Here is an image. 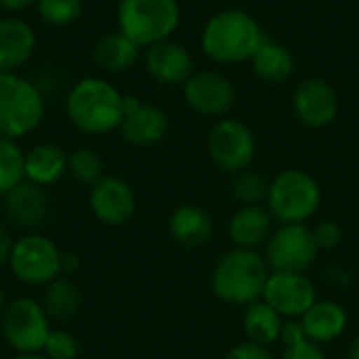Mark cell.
Instances as JSON below:
<instances>
[{
  "mask_svg": "<svg viewBox=\"0 0 359 359\" xmlns=\"http://www.w3.org/2000/svg\"><path fill=\"white\" fill-rule=\"evenodd\" d=\"M305 337L318 345H330L339 341L347 326H349V313L347 309L332 299H318L311 309L299 320Z\"/></svg>",
  "mask_w": 359,
  "mask_h": 359,
  "instance_id": "cell-20",
  "label": "cell"
},
{
  "mask_svg": "<svg viewBox=\"0 0 359 359\" xmlns=\"http://www.w3.org/2000/svg\"><path fill=\"white\" fill-rule=\"evenodd\" d=\"M349 359H359V334L351 341V345H349Z\"/></svg>",
  "mask_w": 359,
  "mask_h": 359,
  "instance_id": "cell-39",
  "label": "cell"
},
{
  "mask_svg": "<svg viewBox=\"0 0 359 359\" xmlns=\"http://www.w3.org/2000/svg\"><path fill=\"white\" fill-rule=\"evenodd\" d=\"M271 271H299L307 269L318 261L320 248L316 244L309 223L276 225L271 238L261 250Z\"/></svg>",
  "mask_w": 359,
  "mask_h": 359,
  "instance_id": "cell-10",
  "label": "cell"
},
{
  "mask_svg": "<svg viewBox=\"0 0 359 359\" xmlns=\"http://www.w3.org/2000/svg\"><path fill=\"white\" fill-rule=\"evenodd\" d=\"M328 280H330L334 286L345 288V286L351 284V273H349L345 267H341V265H332V267L328 269Z\"/></svg>",
  "mask_w": 359,
  "mask_h": 359,
  "instance_id": "cell-38",
  "label": "cell"
},
{
  "mask_svg": "<svg viewBox=\"0 0 359 359\" xmlns=\"http://www.w3.org/2000/svg\"><path fill=\"white\" fill-rule=\"evenodd\" d=\"M347 359H349V358H347Z\"/></svg>",
  "mask_w": 359,
  "mask_h": 359,
  "instance_id": "cell-42",
  "label": "cell"
},
{
  "mask_svg": "<svg viewBox=\"0 0 359 359\" xmlns=\"http://www.w3.org/2000/svg\"><path fill=\"white\" fill-rule=\"evenodd\" d=\"M36 13L50 27H67L82 17L84 0H38Z\"/></svg>",
  "mask_w": 359,
  "mask_h": 359,
  "instance_id": "cell-30",
  "label": "cell"
},
{
  "mask_svg": "<svg viewBox=\"0 0 359 359\" xmlns=\"http://www.w3.org/2000/svg\"><path fill=\"white\" fill-rule=\"evenodd\" d=\"M137 194L133 185L118 175H103L88 191V208L105 227H122L137 215Z\"/></svg>",
  "mask_w": 359,
  "mask_h": 359,
  "instance_id": "cell-13",
  "label": "cell"
},
{
  "mask_svg": "<svg viewBox=\"0 0 359 359\" xmlns=\"http://www.w3.org/2000/svg\"><path fill=\"white\" fill-rule=\"evenodd\" d=\"M141 59L147 76L160 86H183L196 72L191 50L175 38L147 46Z\"/></svg>",
  "mask_w": 359,
  "mask_h": 359,
  "instance_id": "cell-15",
  "label": "cell"
},
{
  "mask_svg": "<svg viewBox=\"0 0 359 359\" xmlns=\"http://www.w3.org/2000/svg\"><path fill=\"white\" fill-rule=\"evenodd\" d=\"M80 267H82V259L76 255V252H72V250H65L63 255H61V273L63 276H74V273H78L80 271Z\"/></svg>",
  "mask_w": 359,
  "mask_h": 359,
  "instance_id": "cell-36",
  "label": "cell"
},
{
  "mask_svg": "<svg viewBox=\"0 0 359 359\" xmlns=\"http://www.w3.org/2000/svg\"><path fill=\"white\" fill-rule=\"evenodd\" d=\"M284 324H286V320L263 299L244 307L242 330H244L246 341H250L255 345L271 349L276 343H280Z\"/></svg>",
  "mask_w": 359,
  "mask_h": 359,
  "instance_id": "cell-25",
  "label": "cell"
},
{
  "mask_svg": "<svg viewBox=\"0 0 359 359\" xmlns=\"http://www.w3.org/2000/svg\"><path fill=\"white\" fill-rule=\"evenodd\" d=\"M50 330V318L46 316L42 303L32 297L11 299L0 320L2 341L15 355L42 353Z\"/></svg>",
  "mask_w": 359,
  "mask_h": 359,
  "instance_id": "cell-8",
  "label": "cell"
},
{
  "mask_svg": "<svg viewBox=\"0 0 359 359\" xmlns=\"http://www.w3.org/2000/svg\"><path fill=\"white\" fill-rule=\"evenodd\" d=\"M2 200L6 223L23 233L40 231V227H44L53 215V200L48 196V189L29 181L19 183Z\"/></svg>",
  "mask_w": 359,
  "mask_h": 359,
  "instance_id": "cell-16",
  "label": "cell"
},
{
  "mask_svg": "<svg viewBox=\"0 0 359 359\" xmlns=\"http://www.w3.org/2000/svg\"><path fill=\"white\" fill-rule=\"evenodd\" d=\"M267 191H269V181L252 168L231 175V198L240 206L265 204Z\"/></svg>",
  "mask_w": 359,
  "mask_h": 359,
  "instance_id": "cell-29",
  "label": "cell"
},
{
  "mask_svg": "<svg viewBox=\"0 0 359 359\" xmlns=\"http://www.w3.org/2000/svg\"><path fill=\"white\" fill-rule=\"evenodd\" d=\"M282 359H328V355L322 345H318L309 339H303L294 345L284 347Z\"/></svg>",
  "mask_w": 359,
  "mask_h": 359,
  "instance_id": "cell-33",
  "label": "cell"
},
{
  "mask_svg": "<svg viewBox=\"0 0 359 359\" xmlns=\"http://www.w3.org/2000/svg\"><path fill=\"white\" fill-rule=\"evenodd\" d=\"M61 255L63 250L55 244V240L40 231H29L15 238L6 267L21 286L46 288L63 276Z\"/></svg>",
  "mask_w": 359,
  "mask_h": 359,
  "instance_id": "cell-7",
  "label": "cell"
},
{
  "mask_svg": "<svg viewBox=\"0 0 359 359\" xmlns=\"http://www.w3.org/2000/svg\"><path fill=\"white\" fill-rule=\"evenodd\" d=\"M181 90L191 111L215 120L229 116L238 101L236 84L219 69H196Z\"/></svg>",
  "mask_w": 359,
  "mask_h": 359,
  "instance_id": "cell-11",
  "label": "cell"
},
{
  "mask_svg": "<svg viewBox=\"0 0 359 359\" xmlns=\"http://www.w3.org/2000/svg\"><path fill=\"white\" fill-rule=\"evenodd\" d=\"M206 151L219 170L236 175L252 166L259 143L246 122L225 116L212 124L206 137Z\"/></svg>",
  "mask_w": 359,
  "mask_h": 359,
  "instance_id": "cell-9",
  "label": "cell"
},
{
  "mask_svg": "<svg viewBox=\"0 0 359 359\" xmlns=\"http://www.w3.org/2000/svg\"><path fill=\"white\" fill-rule=\"evenodd\" d=\"M67 158L69 154L57 143H36L25 151L23 158L25 181L40 185L44 189L57 185L67 175Z\"/></svg>",
  "mask_w": 359,
  "mask_h": 359,
  "instance_id": "cell-21",
  "label": "cell"
},
{
  "mask_svg": "<svg viewBox=\"0 0 359 359\" xmlns=\"http://www.w3.org/2000/svg\"><path fill=\"white\" fill-rule=\"evenodd\" d=\"M11 359H48L44 353H25V355H13Z\"/></svg>",
  "mask_w": 359,
  "mask_h": 359,
  "instance_id": "cell-41",
  "label": "cell"
},
{
  "mask_svg": "<svg viewBox=\"0 0 359 359\" xmlns=\"http://www.w3.org/2000/svg\"><path fill=\"white\" fill-rule=\"evenodd\" d=\"M170 120L168 114L154 103H141L137 109L128 111L120 124L122 139L133 147H154L162 143L168 135Z\"/></svg>",
  "mask_w": 359,
  "mask_h": 359,
  "instance_id": "cell-19",
  "label": "cell"
},
{
  "mask_svg": "<svg viewBox=\"0 0 359 359\" xmlns=\"http://www.w3.org/2000/svg\"><path fill=\"white\" fill-rule=\"evenodd\" d=\"M42 353L48 359H78L82 353L80 341L65 328H53Z\"/></svg>",
  "mask_w": 359,
  "mask_h": 359,
  "instance_id": "cell-31",
  "label": "cell"
},
{
  "mask_svg": "<svg viewBox=\"0 0 359 359\" xmlns=\"http://www.w3.org/2000/svg\"><path fill=\"white\" fill-rule=\"evenodd\" d=\"M223 359H273V353L269 347H261L250 341H244L233 345Z\"/></svg>",
  "mask_w": 359,
  "mask_h": 359,
  "instance_id": "cell-34",
  "label": "cell"
},
{
  "mask_svg": "<svg viewBox=\"0 0 359 359\" xmlns=\"http://www.w3.org/2000/svg\"><path fill=\"white\" fill-rule=\"evenodd\" d=\"M143 57V48L137 46L120 29L105 32L93 44V63L105 74H124L133 69Z\"/></svg>",
  "mask_w": 359,
  "mask_h": 359,
  "instance_id": "cell-23",
  "label": "cell"
},
{
  "mask_svg": "<svg viewBox=\"0 0 359 359\" xmlns=\"http://www.w3.org/2000/svg\"><path fill=\"white\" fill-rule=\"evenodd\" d=\"M265 38L263 25L252 13L244 8H221L206 19L200 32V48L212 63L238 65L248 63Z\"/></svg>",
  "mask_w": 359,
  "mask_h": 359,
  "instance_id": "cell-2",
  "label": "cell"
},
{
  "mask_svg": "<svg viewBox=\"0 0 359 359\" xmlns=\"http://www.w3.org/2000/svg\"><path fill=\"white\" fill-rule=\"evenodd\" d=\"M313 231V238H316V244L320 248V252L324 250H334L341 246L343 242V227L334 221V219H324L320 221L318 225L311 227Z\"/></svg>",
  "mask_w": 359,
  "mask_h": 359,
  "instance_id": "cell-32",
  "label": "cell"
},
{
  "mask_svg": "<svg viewBox=\"0 0 359 359\" xmlns=\"http://www.w3.org/2000/svg\"><path fill=\"white\" fill-rule=\"evenodd\" d=\"M36 2L38 0H0V8L6 15H19V13L29 11L32 6H36Z\"/></svg>",
  "mask_w": 359,
  "mask_h": 359,
  "instance_id": "cell-37",
  "label": "cell"
},
{
  "mask_svg": "<svg viewBox=\"0 0 359 359\" xmlns=\"http://www.w3.org/2000/svg\"><path fill=\"white\" fill-rule=\"evenodd\" d=\"M183 19L179 0H118L116 25L143 50L175 36Z\"/></svg>",
  "mask_w": 359,
  "mask_h": 359,
  "instance_id": "cell-6",
  "label": "cell"
},
{
  "mask_svg": "<svg viewBox=\"0 0 359 359\" xmlns=\"http://www.w3.org/2000/svg\"><path fill=\"white\" fill-rule=\"evenodd\" d=\"M63 109L78 133L105 137L120 130L124 120V93L103 76H84L69 86Z\"/></svg>",
  "mask_w": 359,
  "mask_h": 359,
  "instance_id": "cell-1",
  "label": "cell"
},
{
  "mask_svg": "<svg viewBox=\"0 0 359 359\" xmlns=\"http://www.w3.org/2000/svg\"><path fill=\"white\" fill-rule=\"evenodd\" d=\"M271 269L261 250L231 248L221 255L210 271L212 294L227 305L248 307L263 299Z\"/></svg>",
  "mask_w": 359,
  "mask_h": 359,
  "instance_id": "cell-3",
  "label": "cell"
},
{
  "mask_svg": "<svg viewBox=\"0 0 359 359\" xmlns=\"http://www.w3.org/2000/svg\"><path fill=\"white\" fill-rule=\"evenodd\" d=\"M320 181L303 168H286L269 181L265 206L278 225L309 223L322 208Z\"/></svg>",
  "mask_w": 359,
  "mask_h": 359,
  "instance_id": "cell-5",
  "label": "cell"
},
{
  "mask_svg": "<svg viewBox=\"0 0 359 359\" xmlns=\"http://www.w3.org/2000/svg\"><path fill=\"white\" fill-rule=\"evenodd\" d=\"M38 36L19 15H0V72H19L32 61Z\"/></svg>",
  "mask_w": 359,
  "mask_h": 359,
  "instance_id": "cell-17",
  "label": "cell"
},
{
  "mask_svg": "<svg viewBox=\"0 0 359 359\" xmlns=\"http://www.w3.org/2000/svg\"><path fill=\"white\" fill-rule=\"evenodd\" d=\"M40 303H42L46 316L50 318V322L65 324L78 316V311L82 307V292L72 278L61 276L55 282H50L46 288H42Z\"/></svg>",
  "mask_w": 359,
  "mask_h": 359,
  "instance_id": "cell-26",
  "label": "cell"
},
{
  "mask_svg": "<svg viewBox=\"0 0 359 359\" xmlns=\"http://www.w3.org/2000/svg\"><path fill=\"white\" fill-rule=\"evenodd\" d=\"M248 63L252 74L265 84H284L292 78L297 69V59L292 50L284 42L271 38H265V42L257 48Z\"/></svg>",
  "mask_w": 359,
  "mask_h": 359,
  "instance_id": "cell-24",
  "label": "cell"
},
{
  "mask_svg": "<svg viewBox=\"0 0 359 359\" xmlns=\"http://www.w3.org/2000/svg\"><path fill=\"white\" fill-rule=\"evenodd\" d=\"M263 301L284 320H301L318 301V288L307 273L271 271L263 290Z\"/></svg>",
  "mask_w": 359,
  "mask_h": 359,
  "instance_id": "cell-14",
  "label": "cell"
},
{
  "mask_svg": "<svg viewBox=\"0 0 359 359\" xmlns=\"http://www.w3.org/2000/svg\"><path fill=\"white\" fill-rule=\"evenodd\" d=\"M290 107L303 126L320 130L334 124L341 114V99L337 88L326 78L309 76L294 86Z\"/></svg>",
  "mask_w": 359,
  "mask_h": 359,
  "instance_id": "cell-12",
  "label": "cell"
},
{
  "mask_svg": "<svg viewBox=\"0 0 359 359\" xmlns=\"http://www.w3.org/2000/svg\"><path fill=\"white\" fill-rule=\"evenodd\" d=\"M273 229H276V219L271 217L265 204L238 206L227 223V236L233 248H244V250H263Z\"/></svg>",
  "mask_w": 359,
  "mask_h": 359,
  "instance_id": "cell-18",
  "label": "cell"
},
{
  "mask_svg": "<svg viewBox=\"0 0 359 359\" xmlns=\"http://www.w3.org/2000/svg\"><path fill=\"white\" fill-rule=\"evenodd\" d=\"M168 233L183 248H202L215 233V221L198 204H181L168 217Z\"/></svg>",
  "mask_w": 359,
  "mask_h": 359,
  "instance_id": "cell-22",
  "label": "cell"
},
{
  "mask_svg": "<svg viewBox=\"0 0 359 359\" xmlns=\"http://www.w3.org/2000/svg\"><path fill=\"white\" fill-rule=\"evenodd\" d=\"M46 118V97L19 72H0V137L21 141Z\"/></svg>",
  "mask_w": 359,
  "mask_h": 359,
  "instance_id": "cell-4",
  "label": "cell"
},
{
  "mask_svg": "<svg viewBox=\"0 0 359 359\" xmlns=\"http://www.w3.org/2000/svg\"><path fill=\"white\" fill-rule=\"evenodd\" d=\"M23 158L25 151L21 149L19 141L0 137V198L25 181Z\"/></svg>",
  "mask_w": 359,
  "mask_h": 359,
  "instance_id": "cell-27",
  "label": "cell"
},
{
  "mask_svg": "<svg viewBox=\"0 0 359 359\" xmlns=\"http://www.w3.org/2000/svg\"><path fill=\"white\" fill-rule=\"evenodd\" d=\"M15 238H13V227L0 219V267H4L8 263L11 250H13Z\"/></svg>",
  "mask_w": 359,
  "mask_h": 359,
  "instance_id": "cell-35",
  "label": "cell"
},
{
  "mask_svg": "<svg viewBox=\"0 0 359 359\" xmlns=\"http://www.w3.org/2000/svg\"><path fill=\"white\" fill-rule=\"evenodd\" d=\"M67 175L80 185H95L105 175V164L93 147H76L67 158Z\"/></svg>",
  "mask_w": 359,
  "mask_h": 359,
  "instance_id": "cell-28",
  "label": "cell"
},
{
  "mask_svg": "<svg viewBox=\"0 0 359 359\" xmlns=\"http://www.w3.org/2000/svg\"><path fill=\"white\" fill-rule=\"evenodd\" d=\"M8 297H6V290L0 286V320H2V316H4V309H6V305H8Z\"/></svg>",
  "mask_w": 359,
  "mask_h": 359,
  "instance_id": "cell-40",
  "label": "cell"
}]
</instances>
